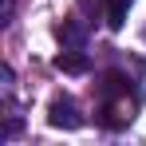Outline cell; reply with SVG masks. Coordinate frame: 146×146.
Here are the masks:
<instances>
[{
    "label": "cell",
    "mask_w": 146,
    "mask_h": 146,
    "mask_svg": "<svg viewBox=\"0 0 146 146\" xmlns=\"http://www.w3.org/2000/svg\"><path fill=\"white\" fill-rule=\"evenodd\" d=\"M48 122L51 126H59V130H75V126H83V115H79V107H75V99H51L48 107Z\"/></svg>",
    "instance_id": "6da1fadb"
},
{
    "label": "cell",
    "mask_w": 146,
    "mask_h": 146,
    "mask_svg": "<svg viewBox=\"0 0 146 146\" xmlns=\"http://www.w3.org/2000/svg\"><path fill=\"white\" fill-rule=\"evenodd\" d=\"M130 111H134V103H126V95H119L115 103H103V126H111V130L126 126V122L134 119Z\"/></svg>",
    "instance_id": "7a4b0ae2"
},
{
    "label": "cell",
    "mask_w": 146,
    "mask_h": 146,
    "mask_svg": "<svg viewBox=\"0 0 146 146\" xmlns=\"http://www.w3.org/2000/svg\"><path fill=\"white\" fill-rule=\"evenodd\" d=\"M87 67H91V59H87L79 48H63L55 55V71H63V75H83Z\"/></svg>",
    "instance_id": "3957f363"
},
{
    "label": "cell",
    "mask_w": 146,
    "mask_h": 146,
    "mask_svg": "<svg viewBox=\"0 0 146 146\" xmlns=\"http://www.w3.org/2000/svg\"><path fill=\"white\" fill-rule=\"evenodd\" d=\"M130 4H134V0H107V24L115 28V32L126 24V12H130Z\"/></svg>",
    "instance_id": "277c9868"
},
{
    "label": "cell",
    "mask_w": 146,
    "mask_h": 146,
    "mask_svg": "<svg viewBox=\"0 0 146 146\" xmlns=\"http://www.w3.org/2000/svg\"><path fill=\"white\" fill-rule=\"evenodd\" d=\"M59 40H63V48H83V40H87V32H83V24H67L59 28Z\"/></svg>",
    "instance_id": "5b68a950"
}]
</instances>
